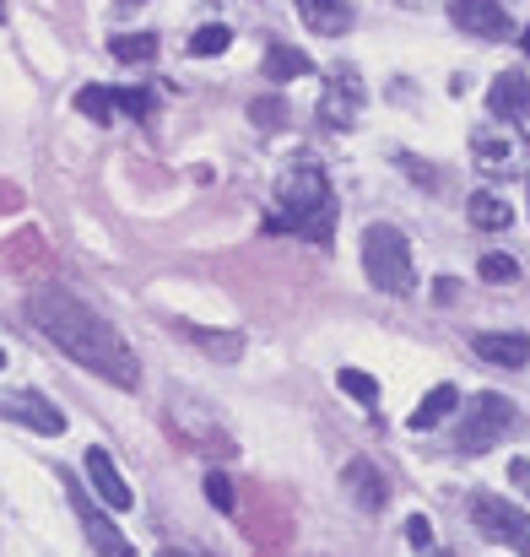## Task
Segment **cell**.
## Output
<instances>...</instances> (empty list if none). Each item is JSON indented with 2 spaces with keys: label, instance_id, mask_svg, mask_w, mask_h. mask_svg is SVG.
Wrapping results in <instances>:
<instances>
[{
  "label": "cell",
  "instance_id": "1",
  "mask_svg": "<svg viewBox=\"0 0 530 557\" xmlns=\"http://www.w3.org/2000/svg\"><path fill=\"white\" fill-rule=\"evenodd\" d=\"M27 320L87 373H98V379H109L120 389H136L141 384V363H136L131 342L93 304H82L76 293H65V287H33L27 293Z\"/></svg>",
  "mask_w": 530,
  "mask_h": 557
},
{
  "label": "cell",
  "instance_id": "2",
  "mask_svg": "<svg viewBox=\"0 0 530 557\" xmlns=\"http://www.w3.org/2000/svg\"><path fill=\"white\" fill-rule=\"evenodd\" d=\"M271 233H304L309 244H331L336 233V195L320 169H293L276 189V216L266 222Z\"/></svg>",
  "mask_w": 530,
  "mask_h": 557
},
{
  "label": "cell",
  "instance_id": "3",
  "mask_svg": "<svg viewBox=\"0 0 530 557\" xmlns=\"http://www.w3.org/2000/svg\"><path fill=\"white\" fill-rule=\"evenodd\" d=\"M362 271L379 293L390 298H406L417 287V260H411V238L395 227V222H373L362 233Z\"/></svg>",
  "mask_w": 530,
  "mask_h": 557
},
{
  "label": "cell",
  "instance_id": "4",
  "mask_svg": "<svg viewBox=\"0 0 530 557\" xmlns=\"http://www.w3.org/2000/svg\"><path fill=\"white\" fill-rule=\"evenodd\" d=\"M520 428V406L498 389H482L466 400V417H455V449L460 455H488Z\"/></svg>",
  "mask_w": 530,
  "mask_h": 557
},
{
  "label": "cell",
  "instance_id": "5",
  "mask_svg": "<svg viewBox=\"0 0 530 557\" xmlns=\"http://www.w3.org/2000/svg\"><path fill=\"white\" fill-rule=\"evenodd\" d=\"M471 520H477V531H482L488 542H498V547H509V553L530 557V509H520V504H498V498H477V504H471Z\"/></svg>",
  "mask_w": 530,
  "mask_h": 557
},
{
  "label": "cell",
  "instance_id": "6",
  "mask_svg": "<svg viewBox=\"0 0 530 557\" xmlns=\"http://www.w3.org/2000/svg\"><path fill=\"white\" fill-rule=\"evenodd\" d=\"M362 103H368V87H362V76H357L353 65H342V71H331V76H325L320 120H325L331 131H353L357 114H362Z\"/></svg>",
  "mask_w": 530,
  "mask_h": 557
},
{
  "label": "cell",
  "instance_id": "7",
  "mask_svg": "<svg viewBox=\"0 0 530 557\" xmlns=\"http://www.w3.org/2000/svg\"><path fill=\"white\" fill-rule=\"evenodd\" d=\"M0 411H5L11 422H22V428L44 433V438L65 433V411H60L54 400H44L38 389H11V395H0Z\"/></svg>",
  "mask_w": 530,
  "mask_h": 557
},
{
  "label": "cell",
  "instance_id": "8",
  "mask_svg": "<svg viewBox=\"0 0 530 557\" xmlns=\"http://www.w3.org/2000/svg\"><path fill=\"white\" fill-rule=\"evenodd\" d=\"M449 22L466 27L471 38H493V44L515 38V22L498 0H449Z\"/></svg>",
  "mask_w": 530,
  "mask_h": 557
},
{
  "label": "cell",
  "instance_id": "9",
  "mask_svg": "<svg viewBox=\"0 0 530 557\" xmlns=\"http://www.w3.org/2000/svg\"><path fill=\"white\" fill-rule=\"evenodd\" d=\"M82 460H87V482H93V493H98L114 515L136 509V493H131V482L120 476V466H114V455H109V449H87Z\"/></svg>",
  "mask_w": 530,
  "mask_h": 557
},
{
  "label": "cell",
  "instance_id": "10",
  "mask_svg": "<svg viewBox=\"0 0 530 557\" xmlns=\"http://www.w3.org/2000/svg\"><path fill=\"white\" fill-rule=\"evenodd\" d=\"M65 493H71V504H76V520H82V531H87L93 553H98V557H136V553H131V542L109 525V515H103V509H93V504L76 493V482H65Z\"/></svg>",
  "mask_w": 530,
  "mask_h": 557
},
{
  "label": "cell",
  "instance_id": "11",
  "mask_svg": "<svg viewBox=\"0 0 530 557\" xmlns=\"http://www.w3.org/2000/svg\"><path fill=\"white\" fill-rule=\"evenodd\" d=\"M342 482H347L353 504H357V509H368V515H379V509L390 504V482H384V471H379L373 460H347Z\"/></svg>",
  "mask_w": 530,
  "mask_h": 557
},
{
  "label": "cell",
  "instance_id": "12",
  "mask_svg": "<svg viewBox=\"0 0 530 557\" xmlns=\"http://www.w3.org/2000/svg\"><path fill=\"white\" fill-rule=\"evenodd\" d=\"M488 109L498 120H530V71H498L488 87Z\"/></svg>",
  "mask_w": 530,
  "mask_h": 557
},
{
  "label": "cell",
  "instance_id": "13",
  "mask_svg": "<svg viewBox=\"0 0 530 557\" xmlns=\"http://www.w3.org/2000/svg\"><path fill=\"white\" fill-rule=\"evenodd\" d=\"M471 347H477L482 363H498V369H526L530 363V336H520V331H498V336L482 331Z\"/></svg>",
  "mask_w": 530,
  "mask_h": 557
},
{
  "label": "cell",
  "instance_id": "14",
  "mask_svg": "<svg viewBox=\"0 0 530 557\" xmlns=\"http://www.w3.org/2000/svg\"><path fill=\"white\" fill-rule=\"evenodd\" d=\"M298 16L320 33V38H342L353 27V5L347 0H298Z\"/></svg>",
  "mask_w": 530,
  "mask_h": 557
},
{
  "label": "cell",
  "instance_id": "15",
  "mask_svg": "<svg viewBox=\"0 0 530 557\" xmlns=\"http://www.w3.org/2000/svg\"><path fill=\"white\" fill-rule=\"evenodd\" d=\"M260 71H266L271 82H298V76L315 71V60H309L304 49H293V44H271L266 60H260Z\"/></svg>",
  "mask_w": 530,
  "mask_h": 557
},
{
  "label": "cell",
  "instance_id": "16",
  "mask_svg": "<svg viewBox=\"0 0 530 557\" xmlns=\"http://www.w3.org/2000/svg\"><path fill=\"white\" fill-rule=\"evenodd\" d=\"M466 216H471V227H482V233H504V227L515 222L509 200H498L493 189H477V195L466 200Z\"/></svg>",
  "mask_w": 530,
  "mask_h": 557
},
{
  "label": "cell",
  "instance_id": "17",
  "mask_svg": "<svg viewBox=\"0 0 530 557\" xmlns=\"http://www.w3.org/2000/svg\"><path fill=\"white\" fill-rule=\"evenodd\" d=\"M455 406H460L455 384H433V389L422 395V406L411 411V428H417V433H428V428H439L444 417H455Z\"/></svg>",
  "mask_w": 530,
  "mask_h": 557
},
{
  "label": "cell",
  "instance_id": "18",
  "mask_svg": "<svg viewBox=\"0 0 530 557\" xmlns=\"http://www.w3.org/2000/svg\"><path fill=\"white\" fill-rule=\"evenodd\" d=\"M109 54L125 60V65H141V60L158 54V38L152 33H120V38H109Z\"/></svg>",
  "mask_w": 530,
  "mask_h": 557
},
{
  "label": "cell",
  "instance_id": "19",
  "mask_svg": "<svg viewBox=\"0 0 530 557\" xmlns=\"http://www.w3.org/2000/svg\"><path fill=\"white\" fill-rule=\"evenodd\" d=\"M233 44V27H222V22H206L200 33H189V54L195 60H211V54H222Z\"/></svg>",
  "mask_w": 530,
  "mask_h": 557
},
{
  "label": "cell",
  "instance_id": "20",
  "mask_svg": "<svg viewBox=\"0 0 530 557\" xmlns=\"http://www.w3.org/2000/svg\"><path fill=\"white\" fill-rule=\"evenodd\" d=\"M184 336H189L195 347H206L211 358H238V352H244V336H238V331H227V336H217V331H200V325H189Z\"/></svg>",
  "mask_w": 530,
  "mask_h": 557
},
{
  "label": "cell",
  "instance_id": "21",
  "mask_svg": "<svg viewBox=\"0 0 530 557\" xmlns=\"http://www.w3.org/2000/svg\"><path fill=\"white\" fill-rule=\"evenodd\" d=\"M76 109H82L87 120L109 125V120H114V87H82V92H76Z\"/></svg>",
  "mask_w": 530,
  "mask_h": 557
},
{
  "label": "cell",
  "instance_id": "22",
  "mask_svg": "<svg viewBox=\"0 0 530 557\" xmlns=\"http://www.w3.org/2000/svg\"><path fill=\"white\" fill-rule=\"evenodd\" d=\"M336 384H342L353 400H362V406H373V400H379V379H368L362 369H342L336 373Z\"/></svg>",
  "mask_w": 530,
  "mask_h": 557
},
{
  "label": "cell",
  "instance_id": "23",
  "mask_svg": "<svg viewBox=\"0 0 530 557\" xmlns=\"http://www.w3.org/2000/svg\"><path fill=\"white\" fill-rule=\"evenodd\" d=\"M249 120H255L260 131H282V125H287V103H282V98H255V103H249Z\"/></svg>",
  "mask_w": 530,
  "mask_h": 557
},
{
  "label": "cell",
  "instance_id": "24",
  "mask_svg": "<svg viewBox=\"0 0 530 557\" xmlns=\"http://www.w3.org/2000/svg\"><path fill=\"white\" fill-rule=\"evenodd\" d=\"M114 109H125V114H136V120H147V109H152V98H147L141 87H114Z\"/></svg>",
  "mask_w": 530,
  "mask_h": 557
},
{
  "label": "cell",
  "instance_id": "25",
  "mask_svg": "<svg viewBox=\"0 0 530 557\" xmlns=\"http://www.w3.org/2000/svg\"><path fill=\"white\" fill-rule=\"evenodd\" d=\"M471 147H477V163H488V169L509 158V141H493L488 131H477V136H471Z\"/></svg>",
  "mask_w": 530,
  "mask_h": 557
},
{
  "label": "cell",
  "instance_id": "26",
  "mask_svg": "<svg viewBox=\"0 0 530 557\" xmlns=\"http://www.w3.org/2000/svg\"><path fill=\"white\" fill-rule=\"evenodd\" d=\"M515 276H520V265L509 255H482V282H515Z\"/></svg>",
  "mask_w": 530,
  "mask_h": 557
},
{
  "label": "cell",
  "instance_id": "27",
  "mask_svg": "<svg viewBox=\"0 0 530 557\" xmlns=\"http://www.w3.org/2000/svg\"><path fill=\"white\" fill-rule=\"evenodd\" d=\"M206 498H211V509L233 515V482H227L222 471H211V476H206Z\"/></svg>",
  "mask_w": 530,
  "mask_h": 557
},
{
  "label": "cell",
  "instance_id": "28",
  "mask_svg": "<svg viewBox=\"0 0 530 557\" xmlns=\"http://www.w3.org/2000/svg\"><path fill=\"white\" fill-rule=\"evenodd\" d=\"M406 542H411L417 553L433 547V525H428V515H411V520H406Z\"/></svg>",
  "mask_w": 530,
  "mask_h": 557
},
{
  "label": "cell",
  "instance_id": "29",
  "mask_svg": "<svg viewBox=\"0 0 530 557\" xmlns=\"http://www.w3.org/2000/svg\"><path fill=\"white\" fill-rule=\"evenodd\" d=\"M455 287H460L455 276H439V282H433V304H449V298H455Z\"/></svg>",
  "mask_w": 530,
  "mask_h": 557
},
{
  "label": "cell",
  "instance_id": "30",
  "mask_svg": "<svg viewBox=\"0 0 530 557\" xmlns=\"http://www.w3.org/2000/svg\"><path fill=\"white\" fill-rule=\"evenodd\" d=\"M509 471H515V482H520V487H526V493H530V466H526V460H515Z\"/></svg>",
  "mask_w": 530,
  "mask_h": 557
},
{
  "label": "cell",
  "instance_id": "31",
  "mask_svg": "<svg viewBox=\"0 0 530 557\" xmlns=\"http://www.w3.org/2000/svg\"><path fill=\"white\" fill-rule=\"evenodd\" d=\"M158 557H200V553H184V547H169V553H158Z\"/></svg>",
  "mask_w": 530,
  "mask_h": 557
},
{
  "label": "cell",
  "instance_id": "32",
  "mask_svg": "<svg viewBox=\"0 0 530 557\" xmlns=\"http://www.w3.org/2000/svg\"><path fill=\"white\" fill-rule=\"evenodd\" d=\"M520 44H526V54H530V27H526V33H520Z\"/></svg>",
  "mask_w": 530,
  "mask_h": 557
},
{
  "label": "cell",
  "instance_id": "33",
  "mask_svg": "<svg viewBox=\"0 0 530 557\" xmlns=\"http://www.w3.org/2000/svg\"><path fill=\"white\" fill-rule=\"evenodd\" d=\"M120 5H141V0H120Z\"/></svg>",
  "mask_w": 530,
  "mask_h": 557
},
{
  "label": "cell",
  "instance_id": "34",
  "mask_svg": "<svg viewBox=\"0 0 530 557\" xmlns=\"http://www.w3.org/2000/svg\"><path fill=\"white\" fill-rule=\"evenodd\" d=\"M0 369H5V352H0Z\"/></svg>",
  "mask_w": 530,
  "mask_h": 557
},
{
  "label": "cell",
  "instance_id": "35",
  "mask_svg": "<svg viewBox=\"0 0 530 557\" xmlns=\"http://www.w3.org/2000/svg\"><path fill=\"white\" fill-rule=\"evenodd\" d=\"M0 16H5V5H0Z\"/></svg>",
  "mask_w": 530,
  "mask_h": 557
}]
</instances>
